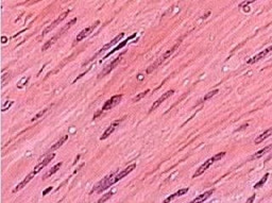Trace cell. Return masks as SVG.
Listing matches in <instances>:
<instances>
[{"label": "cell", "mask_w": 272, "mask_h": 203, "mask_svg": "<svg viewBox=\"0 0 272 203\" xmlns=\"http://www.w3.org/2000/svg\"><path fill=\"white\" fill-rule=\"evenodd\" d=\"M271 149H272V145L267 146V147H265V148H264V149L259 150L258 152H256V153H255V154H253V155L251 156V160H255V158H261V156L265 155V154L267 153V152H269Z\"/></svg>", "instance_id": "obj_16"}, {"label": "cell", "mask_w": 272, "mask_h": 203, "mask_svg": "<svg viewBox=\"0 0 272 203\" xmlns=\"http://www.w3.org/2000/svg\"><path fill=\"white\" fill-rule=\"evenodd\" d=\"M270 51H272V46H270V47H268L267 49H265V50H264V51L259 52L258 54H256V55H255V56L251 58L250 60L248 61V63H249V64H253V63L258 62L259 60H263V58H265V56L267 55V54H269V53H270Z\"/></svg>", "instance_id": "obj_8"}, {"label": "cell", "mask_w": 272, "mask_h": 203, "mask_svg": "<svg viewBox=\"0 0 272 203\" xmlns=\"http://www.w3.org/2000/svg\"><path fill=\"white\" fill-rule=\"evenodd\" d=\"M215 162H216V161H215V158H211L209 160H207L206 162H204V164L201 165V166L198 168V170L195 172V175H192V178H197V177H199V175H201L203 172H204V171L207 170V168H208V167L211 166L213 163H215Z\"/></svg>", "instance_id": "obj_6"}, {"label": "cell", "mask_w": 272, "mask_h": 203, "mask_svg": "<svg viewBox=\"0 0 272 203\" xmlns=\"http://www.w3.org/2000/svg\"><path fill=\"white\" fill-rule=\"evenodd\" d=\"M213 192H214V189H211V190H207V191H205L204 194H201V195H199L198 197H197V198H195L194 200L192 201V203H199V202H204L205 200H206V199H208L209 197L211 196V195H213Z\"/></svg>", "instance_id": "obj_12"}, {"label": "cell", "mask_w": 272, "mask_h": 203, "mask_svg": "<svg viewBox=\"0 0 272 203\" xmlns=\"http://www.w3.org/2000/svg\"><path fill=\"white\" fill-rule=\"evenodd\" d=\"M117 173H118V172H114V173H112V175H107V178H104V179H103L102 181L100 182V183L97 184V185H96V188H95V189L93 190L92 192H94V191L101 192V191H102V190L107 189V188H109L111 185L115 184V183H116V182H115V177H116V175H117Z\"/></svg>", "instance_id": "obj_1"}, {"label": "cell", "mask_w": 272, "mask_h": 203, "mask_svg": "<svg viewBox=\"0 0 272 203\" xmlns=\"http://www.w3.org/2000/svg\"><path fill=\"white\" fill-rule=\"evenodd\" d=\"M119 122H120V120H117V121H115V122H114V123H112V125H110V127L107 128V130H105V132L102 134V136L100 137V139H101V141H102V139L107 138V137H109L110 135H111V134L113 133L114 131H115L116 127H117V125H118V123H119Z\"/></svg>", "instance_id": "obj_14"}, {"label": "cell", "mask_w": 272, "mask_h": 203, "mask_svg": "<svg viewBox=\"0 0 272 203\" xmlns=\"http://www.w3.org/2000/svg\"><path fill=\"white\" fill-rule=\"evenodd\" d=\"M271 135H272V128H270V129L266 130V131L264 132V133H261V135H259V136H257L256 138H255L254 143H255V144H261V141H265V139H267L268 137L271 136Z\"/></svg>", "instance_id": "obj_15"}, {"label": "cell", "mask_w": 272, "mask_h": 203, "mask_svg": "<svg viewBox=\"0 0 272 203\" xmlns=\"http://www.w3.org/2000/svg\"><path fill=\"white\" fill-rule=\"evenodd\" d=\"M12 104H13V101H9L7 104H5V105H3V106H2V112L7 111V108H10V106H11Z\"/></svg>", "instance_id": "obj_29"}, {"label": "cell", "mask_w": 272, "mask_h": 203, "mask_svg": "<svg viewBox=\"0 0 272 203\" xmlns=\"http://www.w3.org/2000/svg\"><path fill=\"white\" fill-rule=\"evenodd\" d=\"M216 94H218V89H215V91H213V92H209V93L207 94V95L205 96L204 98H203V101H206V100H208L209 98H211L213 96H215Z\"/></svg>", "instance_id": "obj_27"}, {"label": "cell", "mask_w": 272, "mask_h": 203, "mask_svg": "<svg viewBox=\"0 0 272 203\" xmlns=\"http://www.w3.org/2000/svg\"><path fill=\"white\" fill-rule=\"evenodd\" d=\"M121 58H122V56H118V58H116L115 60H114L113 62L111 63V64H110V65H107V66L104 68V70H103V72H101L100 75H99V78H102V77H104L105 75L110 74V72H111L112 70H113L114 68H115V67L117 66V65H118V63H119L120 61H121Z\"/></svg>", "instance_id": "obj_7"}, {"label": "cell", "mask_w": 272, "mask_h": 203, "mask_svg": "<svg viewBox=\"0 0 272 203\" xmlns=\"http://www.w3.org/2000/svg\"><path fill=\"white\" fill-rule=\"evenodd\" d=\"M98 25H99V22H96L94 25H92L90 27H88V28H86V29H84V30L81 31V32L78 34V36H77V38H76V41H74V43H79V42H81L83 38H85L87 35H89L90 33L93 32V31H94V29L96 28Z\"/></svg>", "instance_id": "obj_4"}, {"label": "cell", "mask_w": 272, "mask_h": 203, "mask_svg": "<svg viewBox=\"0 0 272 203\" xmlns=\"http://www.w3.org/2000/svg\"><path fill=\"white\" fill-rule=\"evenodd\" d=\"M61 36V34H60V33H57V35H55L54 37H53V38H51V39H49L48 42H47L46 44H45V45L43 46V47H41V51H46L47 49H48L49 47H50V46H52L53 44H54V42L57 41V38H59V37Z\"/></svg>", "instance_id": "obj_19"}, {"label": "cell", "mask_w": 272, "mask_h": 203, "mask_svg": "<svg viewBox=\"0 0 272 203\" xmlns=\"http://www.w3.org/2000/svg\"><path fill=\"white\" fill-rule=\"evenodd\" d=\"M61 166H62V163H61V162H60V163H57V164L55 165L54 167H52V168H51V170H49L48 172H47L46 175H45V177H44V178H45V179H47V178H48V177H50V175H54V173L57 172V170H59V169H60V167H61Z\"/></svg>", "instance_id": "obj_21"}, {"label": "cell", "mask_w": 272, "mask_h": 203, "mask_svg": "<svg viewBox=\"0 0 272 203\" xmlns=\"http://www.w3.org/2000/svg\"><path fill=\"white\" fill-rule=\"evenodd\" d=\"M179 45H180V43H176V45H174V46H173V47H172V48H171V49H170V50H168V51H167V52H165V53H164V54H163V55H162V58H159V62H161V63H163V62H164V61H165V60H166V58H169V56H170V55H171V54H172V53H173V52H174V51H175V50H176V48H178V47H179Z\"/></svg>", "instance_id": "obj_17"}, {"label": "cell", "mask_w": 272, "mask_h": 203, "mask_svg": "<svg viewBox=\"0 0 272 203\" xmlns=\"http://www.w3.org/2000/svg\"><path fill=\"white\" fill-rule=\"evenodd\" d=\"M254 1H256V0H247V1H244V3H241V5H240V7H244V5H250V3L254 2Z\"/></svg>", "instance_id": "obj_30"}, {"label": "cell", "mask_w": 272, "mask_h": 203, "mask_svg": "<svg viewBox=\"0 0 272 203\" xmlns=\"http://www.w3.org/2000/svg\"><path fill=\"white\" fill-rule=\"evenodd\" d=\"M121 99H122V95H116V96H114V97H112L111 99H109L107 102H105V104L102 108V111H107V110L113 108L114 106H116L120 101H121Z\"/></svg>", "instance_id": "obj_2"}, {"label": "cell", "mask_w": 272, "mask_h": 203, "mask_svg": "<svg viewBox=\"0 0 272 203\" xmlns=\"http://www.w3.org/2000/svg\"><path fill=\"white\" fill-rule=\"evenodd\" d=\"M48 110H49V108H45V110H43V111H41V112L37 113V114L35 115V116L33 117V118L31 119V120H32V121H35V120H37V119H39L41 116H44V115H45L47 112H48Z\"/></svg>", "instance_id": "obj_25"}, {"label": "cell", "mask_w": 272, "mask_h": 203, "mask_svg": "<svg viewBox=\"0 0 272 203\" xmlns=\"http://www.w3.org/2000/svg\"><path fill=\"white\" fill-rule=\"evenodd\" d=\"M126 43H128V41H126V42H122V43L120 44L119 46H117V47H116L115 49H114V50H112L111 52H109V53H107V55H105V58H107V56H110L112 53H114V52H115V51H117L118 49H120V48H122V47H123V46H126Z\"/></svg>", "instance_id": "obj_26"}, {"label": "cell", "mask_w": 272, "mask_h": 203, "mask_svg": "<svg viewBox=\"0 0 272 203\" xmlns=\"http://www.w3.org/2000/svg\"><path fill=\"white\" fill-rule=\"evenodd\" d=\"M112 195H113V192H109V194H107L104 197H102V198H101V199H99V200H98V202H99V203H101V202H104V201H107L109 198H111V196H112Z\"/></svg>", "instance_id": "obj_28"}, {"label": "cell", "mask_w": 272, "mask_h": 203, "mask_svg": "<svg viewBox=\"0 0 272 203\" xmlns=\"http://www.w3.org/2000/svg\"><path fill=\"white\" fill-rule=\"evenodd\" d=\"M123 36H124V33H120V34H119V35H117V36H116V37H115V38H114V39H113V41H111V42H110V43H109V44H107V45H105V46H104V47H102V48H101V49H100V50H99V52H98V53H97V54L101 53V52H102V51H104V50H107V49H109V48H111V47H112V46L116 45V44H117V43H118V42H119V41H120V39H121V38H122V37H123Z\"/></svg>", "instance_id": "obj_13"}, {"label": "cell", "mask_w": 272, "mask_h": 203, "mask_svg": "<svg viewBox=\"0 0 272 203\" xmlns=\"http://www.w3.org/2000/svg\"><path fill=\"white\" fill-rule=\"evenodd\" d=\"M187 191H188V188H183V189H180L179 191H176L175 194H173L172 196H170L169 198L166 199L165 202H170V201H172L173 199H175L176 197H180V196H183V195H185Z\"/></svg>", "instance_id": "obj_18"}, {"label": "cell", "mask_w": 272, "mask_h": 203, "mask_svg": "<svg viewBox=\"0 0 272 203\" xmlns=\"http://www.w3.org/2000/svg\"><path fill=\"white\" fill-rule=\"evenodd\" d=\"M148 93H149V89H147V91L143 92V93H140L139 95H137V96H136V97H134V98H133V99H132V101H133V102H137V101H139V100L142 99L143 97H145V96H146Z\"/></svg>", "instance_id": "obj_23"}, {"label": "cell", "mask_w": 272, "mask_h": 203, "mask_svg": "<svg viewBox=\"0 0 272 203\" xmlns=\"http://www.w3.org/2000/svg\"><path fill=\"white\" fill-rule=\"evenodd\" d=\"M51 189H52V187H48V188H47V189H46V190H45V191H44V192H43V195H44V196H45V195H47V194H48V192H49V191H50V190H51Z\"/></svg>", "instance_id": "obj_32"}, {"label": "cell", "mask_w": 272, "mask_h": 203, "mask_svg": "<svg viewBox=\"0 0 272 203\" xmlns=\"http://www.w3.org/2000/svg\"><path fill=\"white\" fill-rule=\"evenodd\" d=\"M29 79H30V78H29V77H28V78H27V79H22V81H21V82H20L19 84H18V87H19V88H20V87H22V86H24V85H22V84H24V83H27V82H28V81H29Z\"/></svg>", "instance_id": "obj_31"}, {"label": "cell", "mask_w": 272, "mask_h": 203, "mask_svg": "<svg viewBox=\"0 0 272 203\" xmlns=\"http://www.w3.org/2000/svg\"><path fill=\"white\" fill-rule=\"evenodd\" d=\"M54 156H55V155H54V154H53V153H52V154H51V155L47 156V158H45V160H44V161H43V162H41V163H39V164H38V165H37V166H36V167H35V168H34V169H33V171H34V173H35V175H36V173H38V172H39V171H41V169H43V168H45V167H46V166H47V165H48V164H49V163H50V162H51V161H52V160H53V158H54Z\"/></svg>", "instance_id": "obj_9"}, {"label": "cell", "mask_w": 272, "mask_h": 203, "mask_svg": "<svg viewBox=\"0 0 272 203\" xmlns=\"http://www.w3.org/2000/svg\"><path fill=\"white\" fill-rule=\"evenodd\" d=\"M268 177H269V173H266V175H264L263 179H261V181H259L257 184H255V185H254V188H261V186H263V184H265V183H266V181H267Z\"/></svg>", "instance_id": "obj_22"}, {"label": "cell", "mask_w": 272, "mask_h": 203, "mask_svg": "<svg viewBox=\"0 0 272 203\" xmlns=\"http://www.w3.org/2000/svg\"><path fill=\"white\" fill-rule=\"evenodd\" d=\"M67 139H68V135H64L63 137H61V138H60L59 141H57V143H55L54 145L51 147L50 151H53V150H55V149H57V148H60L64 143H65L66 141H67Z\"/></svg>", "instance_id": "obj_20"}, {"label": "cell", "mask_w": 272, "mask_h": 203, "mask_svg": "<svg viewBox=\"0 0 272 203\" xmlns=\"http://www.w3.org/2000/svg\"><path fill=\"white\" fill-rule=\"evenodd\" d=\"M68 14H69V11L65 12V13H63L61 16H59V18H57V19H55L54 22H52V24H51V25H49V26L47 27V28L43 31V33H41V35H43V36H44V35H46L48 32H50L51 30H53V29H54L55 27H57V25L60 24V22H63V20L65 19V18H66V16H67Z\"/></svg>", "instance_id": "obj_3"}, {"label": "cell", "mask_w": 272, "mask_h": 203, "mask_svg": "<svg viewBox=\"0 0 272 203\" xmlns=\"http://www.w3.org/2000/svg\"><path fill=\"white\" fill-rule=\"evenodd\" d=\"M77 22V18H74V19H72V20H70V22H68V24H67V25H66V26H65V28H63V30H62V31H61V32H59V33H60V34H61V35H62V34H63V33H64V32H66V31H67V30H68V29H69V28H70V27H71V26H72V25H74V22Z\"/></svg>", "instance_id": "obj_24"}, {"label": "cell", "mask_w": 272, "mask_h": 203, "mask_svg": "<svg viewBox=\"0 0 272 203\" xmlns=\"http://www.w3.org/2000/svg\"><path fill=\"white\" fill-rule=\"evenodd\" d=\"M173 93H174V91H173V89H170V91L166 92L165 94H163V95H162L161 97H159V99H157L156 101H155L154 103H153V105L150 108V110H149V112L151 113V112H153V111H154V110H156V108H159V106L162 104V102H164V101H165V100L167 99L168 97H170V96H171Z\"/></svg>", "instance_id": "obj_5"}, {"label": "cell", "mask_w": 272, "mask_h": 203, "mask_svg": "<svg viewBox=\"0 0 272 203\" xmlns=\"http://www.w3.org/2000/svg\"><path fill=\"white\" fill-rule=\"evenodd\" d=\"M34 175H35L34 171H32V172H31L30 175H27V177H26V179H25L24 181H22V182H20V183L18 184V185L16 186L15 188H14V189H13V191H14V192H16V191H18V190L22 189V188H24L25 186H26L27 184H28L29 182H30L31 180L33 179V177H34Z\"/></svg>", "instance_id": "obj_11"}, {"label": "cell", "mask_w": 272, "mask_h": 203, "mask_svg": "<svg viewBox=\"0 0 272 203\" xmlns=\"http://www.w3.org/2000/svg\"><path fill=\"white\" fill-rule=\"evenodd\" d=\"M135 167H136V165H135V164H132V165H130V166L126 167V169L121 170V171H120V172H118L117 175H116V177H115V182H118V181H119V180H121L122 178H124V177H126V175H128L130 172H132V171L135 169Z\"/></svg>", "instance_id": "obj_10"}]
</instances>
